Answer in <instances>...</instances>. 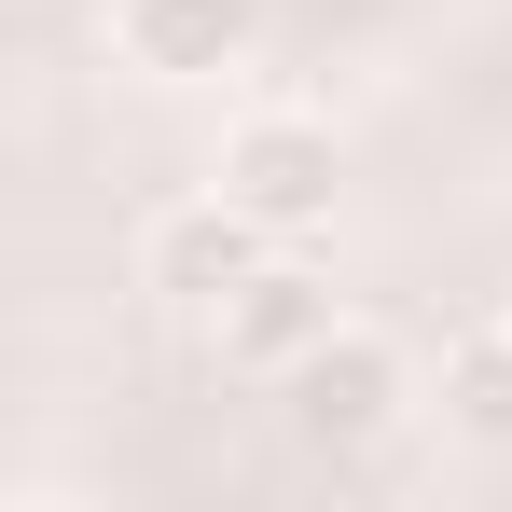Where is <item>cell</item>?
<instances>
[{"instance_id": "cell-2", "label": "cell", "mask_w": 512, "mask_h": 512, "mask_svg": "<svg viewBox=\"0 0 512 512\" xmlns=\"http://www.w3.org/2000/svg\"><path fill=\"white\" fill-rule=\"evenodd\" d=\"M208 180L250 208L263 236H291V250H305V236L333 222V194H346V139L319 125V111H236V125H222V153H208Z\"/></svg>"}, {"instance_id": "cell-1", "label": "cell", "mask_w": 512, "mask_h": 512, "mask_svg": "<svg viewBox=\"0 0 512 512\" xmlns=\"http://www.w3.org/2000/svg\"><path fill=\"white\" fill-rule=\"evenodd\" d=\"M277 416H291V443H305V457H374L388 429L416 416V360L374 333V319H333V333L277 374Z\"/></svg>"}, {"instance_id": "cell-6", "label": "cell", "mask_w": 512, "mask_h": 512, "mask_svg": "<svg viewBox=\"0 0 512 512\" xmlns=\"http://www.w3.org/2000/svg\"><path fill=\"white\" fill-rule=\"evenodd\" d=\"M443 429H457L471 457H512V319L443 346Z\"/></svg>"}, {"instance_id": "cell-5", "label": "cell", "mask_w": 512, "mask_h": 512, "mask_svg": "<svg viewBox=\"0 0 512 512\" xmlns=\"http://www.w3.org/2000/svg\"><path fill=\"white\" fill-rule=\"evenodd\" d=\"M333 319H346V305H333V277H319L305 250H277L250 291H236V305L208 319V346H222V374H263V388H277V374H291L305 346L333 333Z\"/></svg>"}, {"instance_id": "cell-3", "label": "cell", "mask_w": 512, "mask_h": 512, "mask_svg": "<svg viewBox=\"0 0 512 512\" xmlns=\"http://www.w3.org/2000/svg\"><path fill=\"white\" fill-rule=\"evenodd\" d=\"M277 250H291V236H263L250 208L208 180V194H180V208H153V222H139V291H153V305H180V319H222V305H236Z\"/></svg>"}, {"instance_id": "cell-4", "label": "cell", "mask_w": 512, "mask_h": 512, "mask_svg": "<svg viewBox=\"0 0 512 512\" xmlns=\"http://www.w3.org/2000/svg\"><path fill=\"white\" fill-rule=\"evenodd\" d=\"M111 42L139 84H222V70H250L263 0H111Z\"/></svg>"}]
</instances>
